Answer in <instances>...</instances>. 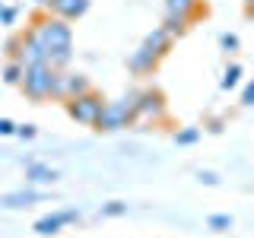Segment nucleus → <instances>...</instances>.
<instances>
[{
  "label": "nucleus",
  "instance_id": "393cba45",
  "mask_svg": "<svg viewBox=\"0 0 254 238\" xmlns=\"http://www.w3.org/2000/svg\"><path fill=\"white\" fill-rule=\"evenodd\" d=\"M35 124H16V137H22V140H32L35 137Z\"/></svg>",
  "mask_w": 254,
  "mask_h": 238
},
{
  "label": "nucleus",
  "instance_id": "bb28decb",
  "mask_svg": "<svg viewBox=\"0 0 254 238\" xmlns=\"http://www.w3.org/2000/svg\"><path fill=\"white\" fill-rule=\"evenodd\" d=\"M197 181L206 187H213V184H219V175H213V172H197Z\"/></svg>",
  "mask_w": 254,
  "mask_h": 238
},
{
  "label": "nucleus",
  "instance_id": "b1692460",
  "mask_svg": "<svg viewBox=\"0 0 254 238\" xmlns=\"http://www.w3.org/2000/svg\"><path fill=\"white\" fill-rule=\"evenodd\" d=\"M242 105H245V108L254 105V79H251V83H245V89H242Z\"/></svg>",
  "mask_w": 254,
  "mask_h": 238
},
{
  "label": "nucleus",
  "instance_id": "1a4fd4ad",
  "mask_svg": "<svg viewBox=\"0 0 254 238\" xmlns=\"http://www.w3.org/2000/svg\"><path fill=\"white\" fill-rule=\"evenodd\" d=\"M45 194L35 187H22V190H10V194L0 197V206H6V210H29L32 203H42Z\"/></svg>",
  "mask_w": 254,
  "mask_h": 238
},
{
  "label": "nucleus",
  "instance_id": "423d86ee",
  "mask_svg": "<svg viewBox=\"0 0 254 238\" xmlns=\"http://www.w3.org/2000/svg\"><path fill=\"white\" fill-rule=\"evenodd\" d=\"M169 118V105H165V95L159 89H140L137 95V115H133V124H162Z\"/></svg>",
  "mask_w": 254,
  "mask_h": 238
},
{
  "label": "nucleus",
  "instance_id": "4be33fe9",
  "mask_svg": "<svg viewBox=\"0 0 254 238\" xmlns=\"http://www.w3.org/2000/svg\"><path fill=\"white\" fill-rule=\"evenodd\" d=\"M219 45H222V51H226V54H235L238 51V35H232V32H222V35H219Z\"/></svg>",
  "mask_w": 254,
  "mask_h": 238
},
{
  "label": "nucleus",
  "instance_id": "a878e982",
  "mask_svg": "<svg viewBox=\"0 0 254 238\" xmlns=\"http://www.w3.org/2000/svg\"><path fill=\"white\" fill-rule=\"evenodd\" d=\"M0 137H16V124L10 118H0Z\"/></svg>",
  "mask_w": 254,
  "mask_h": 238
},
{
  "label": "nucleus",
  "instance_id": "aec40b11",
  "mask_svg": "<svg viewBox=\"0 0 254 238\" xmlns=\"http://www.w3.org/2000/svg\"><path fill=\"white\" fill-rule=\"evenodd\" d=\"M70 60H73V51H51L48 54V67H54V70H67Z\"/></svg>",
  "mask_w": 254,
  "mask_h": 238
},
{
  "label": "nucleus",
  "instance_id": "dca6fc26",
  "mask_svg": "<svg viewBox=\"0 0 254 238\" xmlns=\"http://www.w3.org/2000/svg\"><path fill=\"white\" fill-rule=\"evenodd\" d=\"M22 76H26V67H22L19 60H10V63L3 67V83H6V86H19Z\"/></svg>",
  "mask_w": 254,
  "mask_h": 238
},
{
  "label": "nucleus",
  "instance_id": "6ab92c4d",
  "mask_svg": "<svg viewBox=\"0 0 254 238\" xmlns=\"http://www.w3.org/2000/svg\"><path fill=\"white\" fill-rule=\"evenodd\" d=\"M206 226H210L213 232H229V229H232V216H229V213H213V216L206 219Z\"/></svg>",
  "mask_w": 254,
  "mask_h": 238
},
{
  "label": "nucleus",
  "instance_id": "20e7f679",
  "mask_svg": "<svg viewBox=\"0 0 254 238\" xmlns=\"http://www.w3.org/2000/svg\"><path fill=\"white\" fill-rule=\"evenodd\" d=\"M10 60H19L22 67H35V63H48V51H45V45H42V38L35 35V32H26V35H16L10 38Z\"/></svg>",
  "mask_w": 254,
  "mask_h": 238
},
{
  "label": "nucleus",
  "instance_id": "a211bd4d",
  "mask_svg": "<svg viewBox=\"0 0 254 238\" xmlns=\"http://www.w3.org/2000/svg\"><path fill=\"white\" fill-rule=\"evenodd\" d=\"M197 140H200V127H181V130L175 133V143H178V146H194Z\"/></svg>",
  "mask_w": 254,
  "mask_h": 238
},
{
  "label": "nucleus",
  "instance_id": "f3484780",
  "mask_svg": "<svg viewBox=\"0 0 254 238\" xmlns=\"http://www.w3.org/2000/svg\"><path fill=\"white\" fill-rule=\"evenodd\" d=\"M162 29L169 32L172 38H181V35H185V32H188V19H181V16H165Z\"/></svg>",
  "mask_w": 254,
  "mask_h": 238
},
{
  "label": "nucleus",
  "instance_id": "39448f33",
  "mask_svg": "<svg viewBox=\"0 0 254 238\" xmlns=\"http://www.w3.org/2000/svg\"><path fill=\"white\" fill-rule=\"evenodd\" d=\"M64 108H67V118H70V121H76V124H83V127H95L102 108H105V99H102L95 89H89V92L76 95V99L64 102Z\"/></svg>",
  "mask_w": 254,
  "mask_h": 238
},
{
  "label": "nucleus",
  "instance_id": "6e6552de",
  "mask_svg": "<svg viewBox=\"0 0 254 238\" xmlns=\"http://www.w3.org/2000/svg\"><path fill=\"white\" fill-rule=\"evenodd\" d=\"M73 222H79V210H58V213H48V216H42V219H35V235H42V238H48V235H58L64 226H73Z\"/></svg>",
  "mask_w": 254,
  "mask_h": 238
},
{
  "label": "nucleus",
  "instance_id": "2eb2a0df",
  "mask_svg": "<svg viewBox=\"0 0 254 238\" xmlns=\"http://www.w3.org/2000/svg\"><path fill=\"white\" fill-rule=\"evenodd\" d=\"M242 83V67H238V63H229L226 70H222V79H219V89H235V86Z\"/></svg>",
  "mask_w": 254,
  "mask_h": 238
},
{
  "label": "nucleus",
  "instance_id": "f8f14e48",
  "mask_svg": "<svg viewBox=\"0 0 254 238\" xmlns=\"http://www.w3.org/2000/svg\"><path fill=\"white\" fill-rule=\"evenodd\" d=\"M26 181L29 184H54V181H58V172L45 162H26Z\"/></svg>",
  "mask_w": 254,
  "mask_h": 238
},
{
  "label": "nucleus",
  "instance_id": "9d476101",
  "mask_svg": "<svg viewBox=\"0 0 254 238\" xmlns=\"http://www.w3.org/2000/svg\"><path fill=\"white\" fill-rule=\"evenodd\" d=\"M86 10H89V0H51V3H48V13L61 16V19H67V22L86 16Z\"/></svg>",
  "mask_w": 254,
  "mask_h": 238
},
{
  "label": "nucleus",
  "instance_id": "f03ea898",
  "mask_svg": "<svg viewBox=\"0 0 254 238\" xmlns=\"http://www.w3.org/2000/svg\"><path fill=\"white\" fill-rule=\"evenodd\" d=\"M32 32H35L38 38H42L45 51H73V29H70L67 19H61V16H42V19L32 26Z\"/></svg>",
  "mask_w": 254,
  "mask_h": 238
},
{
  "label": "nucleus",
  "instance_id": "ddd939ff",
  "mask_svg": "<svg viewBox=\"0 0 254 238\" xmlns=\"http://www.w3.org/2000/svg\"><path fill=\"white\" fill-rule=\"evenodd\" d=\"M200 13V0H165V16H181V19H194Z\"/></svg>",
  "mask_w": 254,
  "mask_h": 238
},
{
  "label": "nucleus",
  "instance_id": "c85d7f7f",
  "mask_svg": "<svg viewBox=\"0 0 254 238\" xmlns=\"http://www.w3.org/2000/svg\"><path fill=\"white\" fill-rule=\"evenodd\" d=\"M35 3H38V6H45V10H48V3H51V0H35Z\"/></svg>",
  "mask_w": 254,
  "mask_h": 238
},
{
  "label": "nucleus",
  "instance_id": "cd10ccee",
  "mask_svg": "<svg viewBox=\"0 0 254 238\" xmlns=\"http://www.w3.org/2000/svg\"><path fill=\"white\" fill-rule=\"evenodd\" d=\"M222 124H226V121H222V118H213V121L206 124V127H210V133H219V130H222Z\"/></svg>",
  "mask_w": 254,
  "mask_h": 238
},
{
  "label": "nucleus",
  "instance_id": "4468645a",
  "mask_svg": "<svg viewBox=\"0 0 254 238\" xmlns=\"http://www.w3.org/2000/svg\"><path fill=\"white\" fill-rule=\"evenodd\" d=\"M156 63H159V60H156V58H153V54H149L143 45H140L137 51L130 54V58H127V67H130L133 73H153V70H156Z\"/></svg>",
  "mask_w": 254,
  "mask_h": 238
},
{
  "label": "nucleus",
  "instance_id": "7ed1b4c3",
  "mask_svg": "<svg viewBox=\"0 0 254 238\" xmlns=\"http://www.w3.org/2000/svg\"><path fill=\"white\" fill-rule=\"evenodd\" d=\"M54 79H58V70L54 67L35 63V67H26V76H22L19 89L32 102H45V99H54Z\"/></svg>",
  "mask_w": 254,
  "mask_h": 238
},
{
  "label": "nucleus",
  "instance_id": "0eeeda50",
  "mask_svg": "<svg viewBox=\"0 0 254 238\" xmlns=\"http://www.w3.org/2000/svg\"><path fill=\"white\" fill-rule=\"evenodd\" d=\"M89 89H92V83H89V76H86V73L58 70V79H54V99L70 102V99H76V95H83V92H89Z\"/></svg>",
  "mask_w": 254,
  "mask_h": 238
},
{
  "label": "nucleus",
  "instance_id": "9b49d317",
  "mask_svg": "<svg viewBox=\"0 0 254 238\" xmlns=\"http://www.w3.org/2000/svg\"><path fill=\"white\" fill-rule=\"evenodd\" d=\"M172 42H175V38H172V35H169V32H165L162 26H159V29H153L146 38H143V48H146V51L153 54L156 60H162L165 54L172 51Z\"/></svg>",
  "mask_w": 254,
  "mask_h": 238
},
{
  "label": "nucleus",
  "instance_id": "f257e3e1",
  "mask_svg": "<svg viewBox=\"0 0 254 238\" xmlns=\"http://www.w3.org/2000/svg\"><path fill=\"white\" fill-rule=\"evenodd\" d=\"M137 95L140 89H127L118 99H108L105 108H102L99 121H95V130H124V127H133V115H137Z\"/></svg>",
  "mask_w": 254,
  "mask_h": 238
},
{
  "label": "nucleus",
  "instance_id": "5701e85b",
  "mask_svg": "<svg viewBox=\"0 0 254 238\" xmlns=\"http://www.w3.org/2000/svg\"><path fill=\"white\" fill-rule=\"evenodd\" d=\"M16 16H19V10L6 3L3 10H0V26H13V22H16Z\"/></svg>",
  "mask_w": 254,
  "mask_h": 238
},
{
  "label": "nucleus",
  "instance_id": "412c9836",
  "mask_svg": "<svg viewBox=\"0 0 254 238\" xmlns=\"http://www.w3.org/2000/svg\"><path fill=\"white\" fill-rule=\"evenodd\" d=\"M127 213V203H121V200H111V203H102V210H99V216H124Z\"/></svg>",
  "mask_w": 254,
  "mask_h": 238
}]
</instances>
